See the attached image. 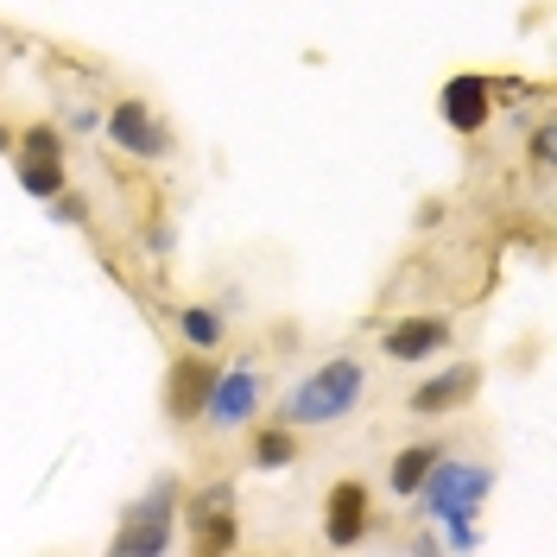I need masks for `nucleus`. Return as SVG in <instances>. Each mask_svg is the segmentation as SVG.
Wrapping results in <instances>:
<instances>
[{"label": "nucleus", "instance_id": "f257e3e1", "mask_svg": "<svg viewBox=\"0 0 557 557\" xmlns=\"http://www.w3.org/2000/svg\"><path fill=\"white\" fill-rule=\"evenodd\" d=\"M361 399H368V368L355 355H330V361H317L305 381L285 386L273 418L292 424V431H330L348 412H361Z\"/></svg>", "mask_w": 557, "mask_h": 557}, {"label": "nucleus", "instance_id": "f03ea898", "mask_svg": "<svg viewBox=\"0 0 557 557\" xmlns=\"http://www.w3.org/2000/svg\"><path fill=\"white\" fill-rule=\"evenodd\" d=\"M487 494H494V462H482V456H437L431 462V475H424V487H418V520L444 525V520H475L487 507Z\"/></svg>", "mask_w": 557, "mask_h": 557}, {"label": "nucleus", "instance_id": "7ed1b4c3", "mask_svg": "<svg viewBox=\"0 0 557 557\" xmlns=\"http://www.w3.org/2000/svg\"><path fill=\"white\" fill-rule=\"evenodd\" d=\"M177 500H184L177 475H152L146 494L114 525V552L121 557H165L177 545Z\"/></svg>", "mask_w": 557, "mask_h": 557}, {"label": "nucleus", "instance_id": "20e7f679", "mask_svg": "<svg viewBox=\"0 0 557 557\" xmlns=\"http://www.w3.org/2000/svg\"><path fill=\"white\" fill-rule=\"evenodd\" d=\"M177 520L190 525V552L203 557H222L242 545V513H235V487L228 482L197 487L190 500H177Z\"/></svg>", "mask_w": 557, "mask_h": 557}, {"label": "nucleus", "instance_id": "39448f33", "mask_svg": "<svg viewBox=\"0 0 557 557\" xmlns=\"http://www.w3.org/2000/svg\"><path fill=\"white\" fill-rule=\"evenodd\" d=\"M102 127H108V146H121L127 159H172V146H177V134L165 127V114L146 102V96L108 102Z\"/></svg>", "mask_w": 557, "mask_h": 557}, {"label": "nucleus", "instance_id": "423d86ee", "mask_svg": "<svg viewBox=\"0 0 557 557\" xmlns=\"http://www.w3.org/2000/svg\"><path fill=\"white\" fill-rule=\"evenodd\" d=\"M253 361H260V355H247L242 368H222V374H215V386H209V406H203V418L215 424V431H247V424L260 418L267 374H260Z\"/></svg>", "mask_w": 557, "mask_h": 557}, {"label": "nucleus", "instance_id": "0eeeda50", "mask_svg": "<svg viewBox=\"0 0 557 557\" xmlns=\"http://www.w3.org/2000/svg\"><path fill=\"white\" fill-rule=\"evenodd\" d=\"M368 532H374V487L361 475L330 482V494H323V545L330 552H355Z\"/></svg>", "mask_w": 557, "mask_h": 557}, {"label": "nucleus", "instance_id": "6e6552de", "mask_svg": "<svg viewBox=\"0 0 557 557\" xmlns=\"http://www.w3.org/2000/svg\"><path fill=\"white\" fill-rule=\"evenodd\" d=\"M475 393H482V361H450V368L424 374V381L406 393V412L412 418H450V412H462Z\"/></svg>", "mask_w": 557, "mask_h": 557}, {"label": "nucleus", "instance_id": "1a4fd4ad", "mask_svg": "<svg viewBox=\"0 0 557 557\" xmlns=\"http://www.w3.org/2000/svg\"><path fill=\"white\" fill-rule=\"evenodd\" d=\"M215 355H203V348H184L172 368H165V418L172 424H197L209 406V386H215Z\"/></svg>", "mask_w": 557, "mask_h": 557}, {"label": "nucleus", "instance_id": "9d476101", "mask_svg": "<svg viewBox=\"0 0 557 557\" xmlns=\"http://www.w3.org/2000/svg\"><path fill=\"white\" fill-rule=\"evenodd\" d=\"M494 83H487L482 70H456L450 83L437 89V114H444V127L450 134H462V139H475L494 121Z\"/></svg>", "mask_w": 557, "mask_h": 557}, {"label": "nucleus", "instance_id": "9b49d317", "mask_svg": "<svg viewBox=\"0 0 557 557\" xmlns=\"http://www.w3.org/2000/svg\"><path fill=\"white\" fill-rule=\"evenodd\" d=\"M450 343H456V330L444 323V317H399V323H386L381 355H386V361H399V368H412V361L444 355Z\"/></svg>", "mask_w": 557, "mask_h": 557}, {"label": "nucleus", "instance_id": "f8f14e48", "mask_svg": "<svg viewBox=\"0 0 557 557\" xmlns=\"http://www.w3.org/2000/svg\"><path fill=\"white\" fill-rule=\"evenodd\" d=\"M247 462L260 469V475H278V469H292L298 462V431L292 424H278V418H253L247 424Z\"/></svg>", "mask_w": 557, "mask_h": 557}, {"label": "nucleus", "instance_id": "ddd939ff", "mask_svg": "<svg viewBox=\"0 0 557 557\" xmlns=\"http://www.w3.org/2000/svg\"><path fill=\"white\" fill-rule=\"evenodd\" d=\"M177 336H184V348L215 355V348L228 343V311H215V305H177Z\"/></svg>", "mask_w": 557, "mask_h": 557}, {"label": "nucleus", "instance_id": "4468645a", "mask_svg": "<svg viewBox=\"0 0 557 557\" xmlns=\"http://www.w3.org/2000/svg\"><path fill=\"white\" fill-rule=\"evenodd\" d=\"M437 456H444V444H406V450H393V462H386V487H393L399 500H412Z\"/></svg>", "mask_w": 557, "mask_h": 557}, {"label": "nucleus", "instance_id": "2eb2a0df", "mask_svg": "<svg viewBox=\"0 0 557 557\" xmlns=\"http://www.w3.org/2000/svg\"><path fill=\"white\" fill-rule=\"evenodd\" d=\"M13 177H20V190H26V197L51 203V197L70 184V165H64V159H33V152H20V159H13Z\"/></svg>", "mask_w": 557, "mask_h": 557}, {"label": "nucleus", "instance_id": "dca6fc26", "mask_svg": "<svg viewBox=\"0 0 557 557\" xmlns=\"http://www.w3.org/2000/svg\"><path fill=\"white\" fill-rule=\"evenodd\" d=\"M13 152H33V159H64V127H58V121H26V127H13Z\"/></svg>", "mask_w": 557, "mask_h": 557}, {"label": "nucleus", "instance_id": "f3484780", "mask_svg": "<svg viewBox=\"0 0 557 557\" xmlns=\"http://www.w3.org/2000/svg\"><path fill=\"white\" fill-rule=\"evenodd\" d=\"M139 247H146L152 260H172V253H177V228H172V215H165V209L139 222Z\"/></svg>", "mask_w": 557, "mask_h": 557}, {"label": "nucleus", "instance_id": "a211bd4d", "mask_svg": "<svg viewBox=\"0 0 557 557\" xmlns=\"http://www.w3.org/2000/svg\"><path fill=\"white\" fill-rule=\"evenodd\" d=\"M51 222H64V228H89V197L64 184V190L51 197Z\"/></svg>", "mask_w": 557, "mask_h": 557}, {"label": "nucleus", "instance_id": "6ab92c4d", "mask_svg": "<svg viewBox=\"0 0 557 557\" xmlns=\"http://www.w3.org/2000/svg\"><path fill=\"white\" fill-rule=\"evenodd\" d=\"M525 159H532V172H552V165H557V127H552V121H539V127H532Z\"/></svg>", "mask_w": 557, "mask_h": 557}, {"label": "nucleus", "instance_id": "aec40b11", "mask_svg": "<svg viewBox=\"0 0 557 557\" xmlns=\"http://www.w3.org/2000/svg\"><path fill=\"white\" fill-rule=\"evenodd\" d=\"M444 525H450V532H444V545H450V552H475V545H482L475 520H444Z\"/></svg>", "mask_w": 557, "mask_h": 557}, {"label": "nucleus", "instance_id": "412c9836", "mask_svg": "<svg viewBox=\"0 0 557 557\" xmlns=\"http://www.w3.org/2000/svg\"><path fill=\"white\" fill-rule=\"evenodd\" d=\"M64 127H70V134H96V127H102V108H70Z\"/></svg>", "mask_w": 557, "mask_h": 557}, {"label": "nucleus", "instance_id": "4be33fe9", "mask_svg": "<svg viewBox=\"0 0 557 557\" xmlns=\"http://www.w3.org/2000/svg\"><path fill=\"white\" fill-rule=\"evenodd\" d=\"M0 152H13V127L7 121H0Z\"/></svg>", "mask_w": 557, "mask_h": 557}]
</instances>
